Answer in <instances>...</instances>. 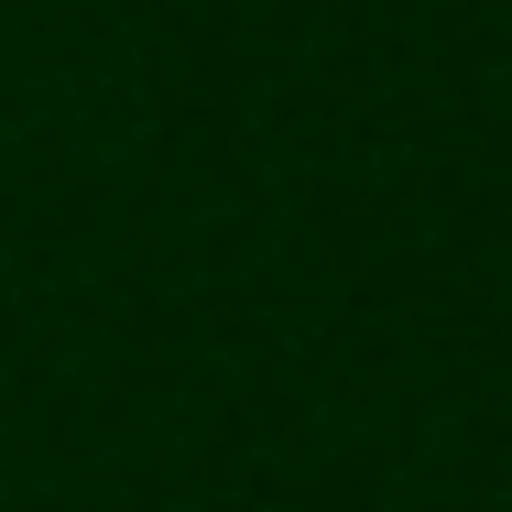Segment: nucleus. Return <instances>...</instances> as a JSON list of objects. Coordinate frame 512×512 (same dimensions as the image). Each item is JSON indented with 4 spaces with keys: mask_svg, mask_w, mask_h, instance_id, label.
<instances>
[]
</instances>
